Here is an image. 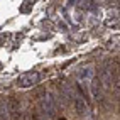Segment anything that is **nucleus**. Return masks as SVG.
<instances>
[{
  "label": "nucleus",
  "mask_w": 120,
  "mask_h": 120,
  "mask_svg": "<svg viewBox=\"0 0 120 120\" xmlns=\"http://www.w3.org/2000/svg\"><path fill=\"white\" fill-rule=\"evenodd\" d=\"M39 79H41L39 71H26V73H22L17 78V86L19 88H30V86L37 85Z\"/></svg>",
  "instance_id": "nucleus-1"
},
{
  "label": "nucleus",
  "mask_w": 120,
  "mask_h": 120,
  "mask_svg": "<svg viewBox=\"0 0 120 120\" xmlns=\"http://www.w3.org/2000/svg\"><path fill=\"white\" fill-rule=\"evenodd\" d=\"M41 108L44 112L46 118H54L56 112H58V103H56V100L51 97L49 93H46L44 98H41Z\"/></svg>",
  "instance_id": "nucleus-2"
},
{
  "label": "nucleus",
  "mask_w": 120,
  "mask_h": 120,
  "mask_svg": "<svg viewBox=\"0 0 120 120\" xmlns=\"http://www.w3.org/2000/svg\"><path fill=\"white\" fill-rule=\"evenodd\" d=\"M90 88H91V95L95 100H103V93H101V81L98 76H95L91 81H90Z\"/></svg>",
  "instance_id": "nucleus-3"
},
{
  "label": "nucleus",
  "mask_w": 120,
  "mask_h": 120,
  "mask_svg": "<svg viewBox=\"0 0 120 120\" xmlns=\"http://www.w3.org/2000/svg\"><path fill=\"white\" fill-rule=\"evenodd\" d=\"M7 105H9V113L12 115V118H14V120H19L20 112H19V103H17V100H15L14 97H10L9 100H7Z\"/></svg>",
  "instance_id": "nucleus-4"
},
{
  "label": "nucleus",
  "mask_w": 120,
  "mask_h": 120,
  "mask_svg": "<svg viewBox=\"0 0 120 120\" xmlns=\"http://www.w3.org/2000/svg\"><path fill=\"white\" fill-rule=\"evenodd\" d=\"M9 105L5 100H0V120H9Z\"/></svg>",
  "instance_id": "nucleus-5"
},
{
  "label": "nucleus",
  "mask_w": 120,
  "mask_h": 120,
  "mask_svg": "<svg viewBox=\"0 0 120 120\" xmlns=\"http://www.w3.org/2000/svg\"><path fill=\"white\" fill-rule=\"evenodd\" d=\"M32 7H34V2H22V5H20V12H22V14H27V12L32 10Z\"/></svg>",
  "instance_id": "nucleus-6"
},
{
  "label": "nucleus",
  "mask_w": 120,
  "mask_h": 120,
  "mask_svg": "<svg viewBox=\"0 0 120 120\" xmlns=\"http://www.w3.org/2000/svg\"><path fill=\"white\" fill-rule=\"evenodd\" d=\"M42 27H46V29H52V24H51V20H42Z\"/></svg>",
  "instance_id": "nucleus-7"
},
{
  "label": "nucleus",
  "mask_w": 120,
  "mask_h": 120,
  "mask_svg": "<svg viewBox=\"0 0 120 120\" xmlns=\"http://www.w3.org/2000/svg\"><path fill=\"white\" fill-rule=\"evenodd\" d=\"M9 39V34H0V46H4V42Z\"/></svg>",
  "instance_id": "nucleus-8"
},
{
  "label": "nucleus",
  "mask_w": 120,
  "mask_h": 120,
  "mask_svg": "<svg viewBox=\"0 0 120 120\" xmlns=\"http://www.w3.org/2000/svg\"><path fill=\"white\" fill-rule=\"evenodd\" d=\"M32 120H39V117H34V118H32Z\"/></svg>",
  "instance_id": "nucleus-9"
},
{
  "label": "nucleus",
  "mask_w": 120,
  "mask_h": 120,
  "mask_svg": "<svg viewBox=\"0 0 120 120\" xmlns=\"http://www.w3.org/2000/svg\"><path fill=\"white\" fill-rule=\"evenodd\" d=\"M0 71H2V63H0Z\"/></svg>",
  "instance_id": "nucleus-10"
},
{
  "label": "nucleus",
  "mask_w": 120,
  "mask_h": 120,
  "mask_svg": "<svg viewBox=\"0 0 120 120\" xmlns=\"http://www.w3.org/2000/svg\"><path fill=\"white\" fill-rule=\"evenodd\" d=\"M59 120H66V118H59Z\"/></svg>",
  "instance_id": "nucleus-11"
}]
</instances>
